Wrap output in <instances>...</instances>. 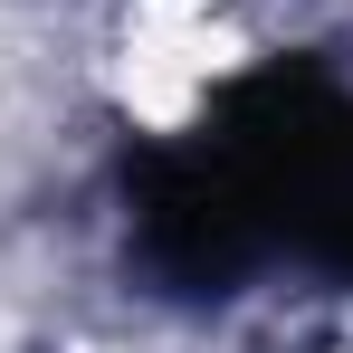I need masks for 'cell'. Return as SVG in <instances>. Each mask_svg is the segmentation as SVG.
Here are the masks:
<instances>
[{"label":"cell","mask_w":353,"mask_h":353,"mask_svg":"<svg viewBox=\"0 0 353 353\" xmlns=\"http://www.w3.org/2000/svg\"><path fill=\"white\" fill-rule=\"evenodd\" d=\"M115 191L124 268L172 305H230L277 268L353 287V86L325 58H258L134 143Z\"/></svg>","instance_id":"obj_1"}]
</instances>
